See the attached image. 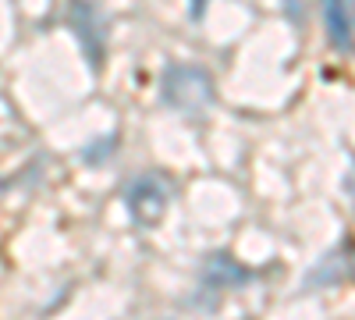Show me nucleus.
<instances>
[{
  "label": "nucleus",
  "instance_id": "39448f33",
  "mask_svg": "<svg viewBox=\"0 0 355 320\" xmlns=\"http://www.w3.org/2000/svg\"><path fill=\"white\" fill-rule=\"evenodd\" d=\"M338 281H355V242L338 246L306 274V288H323V285H338Z\"/></svg>",
  "mask_w": 355,
  "mask_h": 320
},
{
  "label": "nucleus",
  "instance_id": "f257e3e1",
  "mask_svg": "<svg viewBox=\"0 0 355 320\" xmlns=\"http://www.w3.org/2000/svg\"><path fill=\"white\" fill-rule=\"evenodd\" d=\"M214 78L199 65H167L164 78H160V100L182 114V118H202L214 107Z\"/></svg>",
  "mask_w": 355,
  "mask_h": 320
},
{
  "label": "nucleus",
  "instance_id": "7ed1b4c3",
  "mask_svg": "<svg viewBox=\"0 0 355 320\" xmlns=\"http://www.w3.org/2000/svg\"><path fill=\"white\" fill-rule=\"evenodd\" d=\"M68 22H71V28H75V36H78L85 57H89V65L100 68V65H103V53H107V40H110L107 15L93 4V0H71Z\"/></svg>",
  "mask_w": 355,
  "mask_h": 320
},
{
  "label": "nucleus",
  "instance_id": "f03ea898",
  "mask_svg": "<svg viewBox=\"0 0 355 320\" xmlns=\"http://www.w3.org/2000/svg\"><path fill=\"white\" fill-rule=\"evenodd\" d=\"M171 199H174V182L164 171H146V174H139V178H132L128 189H125L128 214L139 228L160 224V217L171 207Z\"/></svg>",
  "mask_w": 355,
  "mask_h": 320
},
{
  "label": "nucleus",
  "instance_id": "0eeeda50",
  "mask_svg": "<svg viewBox=\"0 0 355 320\" xmlns=\"http://www.w3.org/2000/svg\"><path fill=\"white\" fill-rule=\"evenodd\" d=\"M114 150H117V135H103V139H96V142H93V146H85L78 157H82L89 167H100V164H103V160H107Z\"/></svg>",
  "mask_w": 355,
  "mask_h": 320
},
{
  "label": "nucleus",
  "instance_id": "20e7f679",
  "mask_svg": "<svg viewBox=\"0 0 355 320\" xmlns=\"http://www.w3.org/2000/svg\"><path fill=\"white\" fill-rule=\"evenodd\" d=\"M252 281H256V274L249 267H242L231 253H214V256H206V264H202V285L214 288V292H224V288H245Z\"/></svg>",
  "mask_w": 355,
  "mask_h": 320
},
{
  "label": "nucleus",
  "instance_id": "423d86ee",
  "mask_svg": "<svg viewBox=\"0 0 355 320\" xmlns=\"http://www.w3.org/2000/svg\"><path fill=\"white\" fill-rule=\"evenodd\" d=\"M323 22L331 47L348 53L355 47V0H323Z\"/></svg>",
  "mask_w": 355,
  "mask_h": 320
},
{
  "label": "nucleus",
  "instance_id": "6e6552de",
  "mask_svg": "<svg viewBox=\"0 0 355 320\" xmlns=\"http://www.w3.org/2000/svg\"><path fill=\"white\" fill-rule=\"evenodd\" d=\"M345 192L352 196V207H355V164H352L348 174H345Z\"/></svg>",
  "mask_w": 355,
  "mask_h": 320
}]
</instances>
